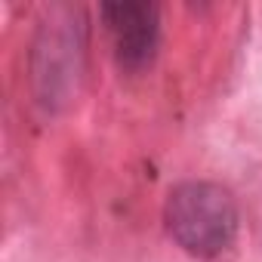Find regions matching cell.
<instances>
[{
    "mask_svg": "<svg viewBox=\"0 0 262 262\" xmlns=\"http://www.w3.org/2000/svg\"><path fill=\"white\" fill-rule=\"evenodd\" d=\"M173 241L191 256L210 259L231 247L237 234V210L225 188L213 182H185L170 191L164 210Z\"/></svg>",
    "mask_w": 262,
    "mask_h": 262,
    "instance_id": "cell-1",
    "label": "cell"
},
{
    "mask_svg": "<svg viewBox=\"0 0 262 262\" xmlns=\"http://www.w3.org/2000/svg\"><path fill=\"white\" fill-rule=\"evenodd\" d=\"M114 37L117 62L123 68H142L158 47V7L155 4H108L102 7Z\"/></svg>",
    "mask_w": 262,
    "mask_h": 262,
    "instance_id": "cell-2",
    "label": "cell"
}]
</instances>
